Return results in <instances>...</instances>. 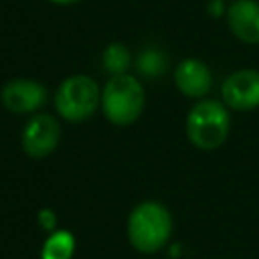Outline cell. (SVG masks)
Returning a JSON list of instances; mask_svg holds the SVG:
<instances>
[{
  "label": "cell",
  "mask_w": 259,
  "mask_h": 259,
  "mask_svg": "<svg viewBox=\"0 0 259 259\" xmlns=\"http://www.w3.org/2000/svg\"><path fill=\"white\" fill-rule=\"evenodd\" d=\"M172 233V217L168 208L156 200L140 202L127 219V237L140 253L160 251Z\"/></svg>",
  "instance_id": "6da1fadb"
},
{
  "label": "cell",
  "mask_w": 259,
  "mask_h": 259,
  "mask_svg": "<svg viewBox=\"0 0 259 259\" xmlns=\"http://www.w3.org/2000/svg\"><path fill=\"white\" fill-rule=\"evenodd\" d=\"M231 132V113L223 101L202 99L188 111L186 136L198 150H217Z\"/></svg>",
  "instance_id": "7a4b0ae2"
},
{
  "label": "cell",
  "mask_w": 259,
  "mask_h": 259,
  "mask_svg": "<svg viewBox=\"0 0 259 259\" xmlns=\"http://www.w3.org/2000/svg\"><path fill=\"white\" fill-rule=\"evenodd\" d=\"M144 87L132 75H113L101 91L103 115L115 125L134 123L144 109Z\"/></svg>",
  "instance_id": "3957f363"
},
{
  "label": "cell",
  "mask_w": 259,
  "mask_h": 259,
  "mask_svg": "<svg viewBox=\"0 0 259 259\" xmlns=\"http://www.w3.org/2000/svg\"><path fill=\"white\" fill-rule=\"evenodd\" d=\"M101 105V93L97 83L85 75H73L65 79L55 93V107L67 121H85Z\"/></svg>",
  "instance_id": "277c9868"
},
{
  "label": "cell",
  "mask_w": 259,
  "mask_h": 259,
  "mask_svg": "<svg viewBox=\"0 0 259 259\" xmlns=\"http://www.w3.org/2000/svg\"><path fill=\"white\" fill-rule=\"evenodd\" d=\"M223 103L235 111H251L259 107V71L239 69L233 71L221 87Z\"/></svg>",
  "instance_id": "5b68a950"
},
{
  "label": "cell",
  "mask_w": 259,
  "mask_h": 259,
  "mask_svg": "<svg viewBox=\"0 0 259 259\" xmlns=\"http://www.w3.org/2000/svg\"><path fill=\"white\" fill-rule=\"evenodd\" d=\"M61 138L59 121L49 113H38L22 130V148L30 158H47L55 152Z\"/></svg>",
  "instance_id": "8992f818"
},
{
  "label": "cell",
  "mask_w": 259,
  "mask_h": 259,
  "mask_svg": "<svg viewBox=\"0 0 259 259\" xmlns=\"http://www.w3.org/2000/svg\"><path fill=\"white\" fill-rule=\"evenodd\" d=\"M2 105L12 113H30L45 105L47 89L32 79H12L2 87Z\"/></svg>",
  "instance_id": "52a82bcc"
},
{
  "label": "cell",
  "mask_w": 259,
  "mask_h": 259,
  "mask_svg": "<svg viewBox=\"0 0 259 259\" xmlns=\"http://www.w3.org/2000/svg\"><path fill=\"white\" fill-rule=\"evenodd\" d=\"M227 26L245 45H259V2L235 0L225 10Z\"/></svg>",
  "instance_id": "ba28073f"
},
{
  "label": "cell",
  "mask_w": 259,
  "mask_h": 259,
  "mask_svg": "<svg viewBox=\"0 0 259 259\" xmlns=\"http://www.w3.org/2000/svg\"><path fill=\"white\" fill-rule=\"evenodd\" d=\"M174 83L182 95L200 99L212 89V73L198 59H184L174 71Z\"/></svg>",
  "instance_id": "9c48e42d"
},
{
  "label": "cell",
  "mask_w": 259,
  "mask_h": 259,
  "mask_svg": "<svg viewBox=\"0 0 259 259\" xmlns=\"http://www.w3.org/2000/svg\"><path fill=\"white\" fill-rule=\"evenodd\" d=\"M166 67H168V59H166L164 51H160L156 47L144 49L136 59V69L146 79H158L160 75H164Z\"/></svg>",
  "instance_id": "30bf717a"
},
{
  "label": "cell",
  "mask_w": 259,
  "mask_h": 259,
  "mask_svg": "<svg viewBox=\"0 0 259 259\" xmlns=\"http://www.w3.org/2000/svg\"><path fill=\"white\" fill-rule=\"evenodd\" d=\"M75 251V239L69 231H57L53 233L40 251L42 259H71Z\"/></svg>",
  "instance_id": "8fae6325"
},
{
  "label": "cell",
  "mask_w": 259,
  "mask_h": 259,
  "mask_svg": "<svg viewBox=\"0 0 259 259\" xmlns=\"http://www.w3.org/2000/svg\"><path fill=\"white\" fill-rule=\"evenodd\" d=\"M101 63H103V69L113 77V75H123L132 63V55L130 51L121 45V42H111L105 51H103V57H101Z\"/></svg>",
  "instance_id": "7c38bea8"
},
{
  "label": "cell",
  "mask_w": 259,
  "mask_h": 259,
  "mask_svg": "<svg viewBox=\"0 0 259 259\" xmlns=\"http://www.w3.org/2000/svg\"><path fill=\"white\" fill-rule=\"evenodd\" d=\"M38 223H40V227H42L45 231H53V227H55V223H57L55 212L49 210V208H42V210L38 212Z\"/></svg>",
  "instance_id": "4fadbf2b"
},
{
  "label": "cell",
  "mask_w": 259,
  "mask_h": 259,
  "mask_svg": "<svg viewBox=\"0 0 259 259\" xmlns=\"http://www.w3.org/2000/svg\"><path fill=\"white\" fill-rule=\"evenodd\" d=\"M51 2H57V4H73L77 0H51Z\"/></svg>",
  "instance_id": "5bb4252c"
}]
</instances>
